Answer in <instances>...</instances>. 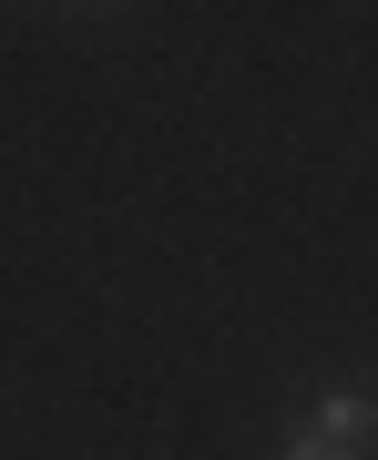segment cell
<instances>
[{
    "label": "cell",
    "instance_id": "6da1fadb",
    "mask_svg": "<svg viewBox=\"0 0 378 460\" xmlns=\"http://www.w3.org/2000/svg\"><path fill=\"white\" fill-rule=\"evenodd\" d=\"M296 440H317V450H368V440H378V399H368V389H328Z\"/></svg>",
    "mask_w": 378,
    "mask_h": 460
},
{
    "label": "cell",
    "instance_id": "7a4b0ae2",
    "mask_svg": "<svg viewBox=\"0 0 378 460\" xmlns=\"http://www.w3.org/2000/svg\"><path fill=\"white\" fill-rule=\"evenodd\" d=\"M277 460H358V450H317V440H296V450H277Z\"/></svg>",
    "mask_w": 378,
    "mask_h": 460
}]
</instances>
